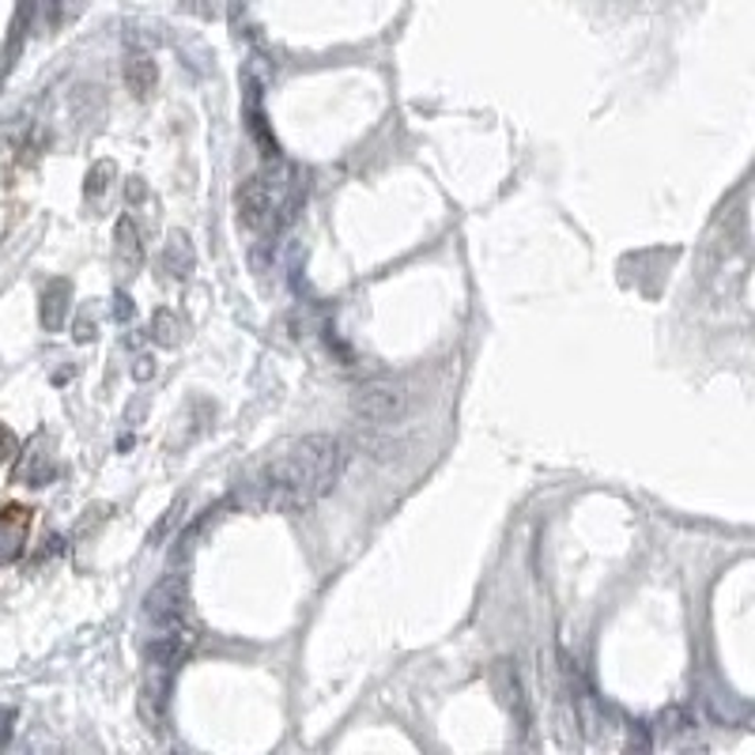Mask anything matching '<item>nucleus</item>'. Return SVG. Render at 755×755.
<instances>
[{"instance_id": "423d86ee", "label": "nucleus", "mask_w": 755, "mask_h": 755, "mask_svg": "<svg viewBox=\"0 0 755 755\" xmlns=\"http://www.w3.org/2000/svg\"><path fill=\"white\" fill-rule=\"evenodd\" d=\"M72 306V284L69 280H50L42 291V306H38V318H42L46 332H61L64 318H69Z\"/></svg>"}, {"instance_id": "dca6fc26", "label": "nucleus", "mask_w": 755, "mask_h": 755, "mask_svg": "<svg viewBox=\"0 0 755 755\" xmlns=\"http://www.w3.org/2000/svg\"><path fill=\"white\" fill-rule=\"evenodd\" d=\"M95 337H99V325H95L91 314H83V318L76 321V340L88 344V340H95Z\"/></svg>"}, {"instance_id": "7ed1b4c3", "label": "nucleus", "mask_w": 755, "mask_h": 755, "mask_svg": "<svg viewBox=\"0 0 755 755\" xmlns=\"http://www.w3.org/2000/svg\"><path fill=\"white\" fill-rule=\"evenodd\" d=\"M408 405H413V394H408V386L397 378H370L351 389V413H356V419H362V424L389 427L397 424V419H405Z\"/></svg>"}, {"instance_id": "f3484780", "label": "nucleus", "mask_w": 755, "mask_h": 755, "mask_svg": "<svg viewBox=\"0 0 755 755\" xmlns=\"http://www.w3.org/2000/svg\"><path fill=\"white\" fill-rule=\"evenodd\" d=\"M132 314H137V310H132L129 295H118V299H113V318H118V321H132Z\"/></svg>"}, {"instance_id": "9d476101", "label": "nucleus", "mask_w": 755, "mask_h": 755, "mask_svg": "<svg viewBox=\"0 0 755 755\" xmlns=\"http://www.w3.org/2000/svg\"><path fill=\"white\" fill-rule=\"evenodd\" d=\"M181 337H186V325L175 310H156V318H151V340L162 344V348H178Z\"/></svg>"}, {"instance_id": "9b49d317", "label": "nucleus", "mask_w": 755, "mask_h": 755, "mask_svg": "<svg viewBox=\"0 0 755 755\" xmlns=\"http://www.w3.org/2000/svg\"><path fill=\"white\" fill-rule=\"evenodd\" d=\"M16 480L19 484H27V487H46L53 480V465H50V457H42V454H31V457H23L16 468Z\"/></svg>"}, {"instance_id": "f03ea898", "label": "nucleus", "mask_w": 755, "mask_h": 755, "mask_svg": "<svg viewBox=\"0 0 755 755\" xmlns=\"http://www.w3.org/2000/svg\"><path fill=\"white\" fill-rule=\"evenodd\" d=\"M306 197V181L299 178V170L288 162H272V167L257 170L238 186L235 208H238V223L250 227L257 235H276L291 223Z\"/></svg>"}, {"instance_id": "4468645a", "label": "nucleus", "mask_w": 755, "mask_h": 755, "mask_svg": "<svg viewBox=\"0 0 755 755\" xmlns=\"http://www.w3.org/2000/svg\"><path fill=\"white\" fill-rule=\"evenodd\" d=\"M16 454H19V438H16L12 431H8L4 424H0V465H8Z\"/></svg>"}, {"instance_id": "ddd939ff", "label": "nucleus", "mask_w": 755, "mask_h": 755, "mask_svg": "<svg viewBox=\"0 0 755 755\" xmlns=\"http://www.w3.org/2000/svg\"><path fill=\"white\" fill-rule=\"evenodd\" d=\"M110 178H113V162H99V167H95L91 175H88V197H102V193H107Z\"/></svg>"}, {"instance_id": "a211bd4d", "label": "nucleus", "mask_w": 755, "mask_h": 755, "mask_svg": "<svg viewBox=\"0 0 755 755\" xmlns=\"http://www.w3.org/2000/svg\"><path fill=\"white\" fill-rule=\"evenodd\" d=\"M151 375H156V362H151L148 356H140V359H137V367H132V378H137V381H148Z\"/></svg>"}, {"instance_id": "39448f33", "label": "nucleus", "mask_w": 755, "mask_h": 755, "mask_svg": "<svg viewBox=\"0 0 755 755\" xmlns=\"http://www.w3.org/2000/svg\"><path fill=\"white\" fill-rule=\"evenodd\" d=\"M27 533H31V510L27 506H4L0 510V563H16L23 556Z\"/></svg>"}, {"instance_id": "1a4fd4ad", "label": "nucleus", "mask_w": 755, "mask_h": 755, "mask_svg": "<svg viewBox=\"0 0 755 755\" xmlns=\"http://www.w3.org/2000/svg\"><path fill=\"white\" fill-rule=\"evenodd\" d=\"M126 83L129 91L137 95V99H145V95L156 88V64H151V57H129L126 61Z\"/></svg>"}, {"instance_id": "2eb2a0df", "label": "nucleus", "mask_w": 755, "mask_h": 755, "mask_svg": "<svg viewBox=\"0 0 755 755\" xmlns=\"http://www.w3.org/2000/svg\"><path fill=\"white\" fill-rule=\"evenodd\" d=\"M12 733H16V711L12 706H0V748L12 741Z\"/></svg>"}, {"instance_id": "f257e3e1", "label": "nucleus", "mask_w": 755, "mask_h": 755, "mask_svg": "<svg viewBox=\"0 0 755 755\" xmlns=\"http://www.w3.org/2000/svg\"><path fill=\"white\" fill-rule=\"evenodd\" d=\"M348 465V450L337 435H302L284 454H276L250 484L257 506L276 514H302L318 506L337 487Z\"/></svg>"}, {"instance_id": "f8f14e48", "label": "nucleus", "mask_w": 755, "mask_h": 755, "mask_svg": "<svg viewBox=\"0 0 755 755\" xmlns=\"http://www.w3.org/2000/svg\"><path fill=\"white\" fill-rule=\"evenodd\" d=\"M687 729H692V718H687L681 706H668V711L657 714V725H654L657 737L673 741V737H681V733H687Z\"/></svg>"}, {"instance_id": "0eeeda50", "label": "nucleus", "mask_w": 755, "mask_h": 755, "mask_svg": "<svg viewBox=\"0 0 755 755\" xmlns=\"http://www.w3.org/2000/svg\"><path fill=\"white\" fill-rule=\"evenodd\" d=\"M193 265H197L193 242H189L186 231H175L167 238V246H162V269L175 276V280H186V276L193 272Z\"/></svg>"}, {"instance_id": "20e7f679", "label": "nucleus", "mask_w": 755, "mask_h": 755, "mask_svg": "<svg viewBox=\"0 0 755 755\" xmlns=\"http://www.w3.org/2000/svg\"><path fill=\"white\" fill-rule=\"evenodd\" d=\"M189 612V578L186 575H167L156 589L145 597V616L156 627H170V624H186Z\"/></svg>"}, {"instance_id": "6e6552de", "label": "nucleus", "mask_w": 755, "mask_h": 755, "mask_svg": "<svg viewBox=\"0 0 755 755\" xmlns=\"http://www.w3.org/2000/svg\"><path fill=\"white\" fill-rule=\"evenodd\" d=\"M113 238H118V265L121 272L132 276L140 269V261H145V246H140V231L137 223H132V216H121L118 219V231H113Z\"/></svg>"}]
</instances>
